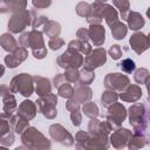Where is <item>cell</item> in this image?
I'll return each instance as SVG.
<instances>
[{"instance_id": "277c9868", "label": "cell", "mask_w": 150, "mask_h": 150, "mask_svg": "<svg viewBox=\"0 0 150 150\" xmlns=\"http://www.w3.org/2000/svg\"><path fill=\"white\" fill-rule=\"evenodd\" d=\"M56 102H57L56 96L49 93V94L40 97V100L38 101V109L47 118H54L57 112L55 109Z\"/></svg>"}, {"instance_id": "d6a6232c", "label": "cell", "mask_w": 150, "mask_h": 150, "mask_svg": "<svg viewBox=\"0 0 150 150\" xmlns=\"http://www.w3.org/2000/svg\"><path fill=\"white\" fill-rule=\"evenodd\" d=\"M63 76L69 82H75L79 79V73L76 71V68H67V70H66Z\"/></svg>"}, {"instance_id": "60d3db41", "label": "cell", "mask_w": 150, "mask_h": 150, "mask_svg": "<svg viewBox=\"0 0 150 150\" xmlns=\"http://www.w3.org/2000/svg\"><path fill=\"white\" fill-rule=\"evenodd\" d=\"M107 0H96V2H98V4H101V2H105Z\"/></svg>"}, {"instance_id": "8fae6325", "label": "cell", "mask_w": 150, "mask_h": 150, "mask_svg": "<svg viewBox=\"0 0 150 150\" xmlns=\"http://www.w3.org/2000/svg\"><path fill=\"white\" fill-rule=\"evenodd\" d=\"M142 96V89L136 84H129L122 93L120 94V97L123 101L127 102H136Z\"/></svg>"}, {"instance_id": "cb8c5ba5", "label": "cell", "mask_w": 150, "mask_h": 150, "mask_svg": "<svg viewBox=\"0 0 150 150\" xmlns=\"http://www.w3.org/2000/svg\"><path fill=\"white\" fill-rule=\"evenodd\" d=\"M43 32L49 36V38H55L56 35L60 34V25L55 21H47L45 25H43Z\"/></svg>"}, {"instance_id": "74e56055", "label": "cell", "mask_w": 150, "mask_h": 150, "mask_svg": "<svg viewBox=\"0 0 150 150\" xmlns=\"http://www.w3.org/2000/svg\"><path fill=\"white\" fill-rule=\"evenodd\" d=\"M47 21H48V18H46V16H39V18H35V21L33 22V27L36 28V27H39L40 25H45Z\"/></svg>"}, {"instance_id": "e0dca14e", "label": "cell", "mask_w": 150, "mask_h": 150, "mask_svg": "<svg viewBox=\"0 0 150 150\" xmlns=\"http://www.w3.org/2000/svg\"><path fill=\"white\" fill-rule=\"evenodd\" d=\"M110 27H111V34H112L114 39H116V40H122V39L127 35V32H128L127 26H125L124 23L120 22L118 20L115 21Z\"/></svg>"}, {"instance_id": "4dcf8cb0", "label": "cell", "mask_w": 150, "mask_h": 150, "mask_svg": "<svg viewBox=\"0 0 150 150\" xmlns=\"http://www.w3.org/2000/svg\"><path fill=\"white\" fill-rule=\"evenodd\" d=\"M59 95L62 97H67L70 98L74 96V89L71 86H69L68 83H63V86H59Z\"/></svg>"}, {"instance_id": "9a60e30c", "label": "cell", "mask_w": 150, "mask_h": 150, "mask_svg": "<svg viewBox=\"0 0 150 150\" xmlns=\"http://www.w3.org/2000/svg\"><path fill=\"white\" fill-rule=\"evenodd\" d=\"M50 136H52L54 139H56V141H59V142H62V143H63V141L66 139V137L73 138V137L68 134V131H67L66 129H63L60 124H54V125L50 127ZM66 141H68V139H66Z\"/></svg>"}, {"instance_id": "d590c367", "label": "cell", "mask_w": 150, "mask_h": 150, "mask_svg": "<svg viewBox=\"0 0 150 150\" xmlns=\"http://www.w3.org/2000/svg\"><path fill=\"white\" fill-rule=\"evenodd\" d=\"M52 4V0H33V6L36 8H46Z\"/></svg>"}, {"instance_id": "f546056e", "label": "cell", "mask_w": 150, "mask_h": 150, "mask_svg": "<svg viewBox=\"0 0 150 150\" xmlns=\"http://www.w3.org/2000/svg\"><path fill=\"white\" fill-rule=\"evenodd\" d=\"M118 66H120L121 69H122L124 73H127V74H131V73L136 69V64H135V62H134L131 59H124Z\"/></svg>"}, {"instance_id": "ffe728a7", "label": "cell", "mask_w": 150, "mask_h": 150, "mask_svg": "<svg viewBox=\"0 0 150 150\" xmlns=\"http://www.w3.org/2000/svg\"><path fill=\"white\" fill-rule=\"evenodd\" d=\"M74 95H75V98L77 102H83V101L86 102L87 100H89L91 97V90L87 86L81 84L76 88V91H74Z\"/></svg>"}, {"instance_id": "52a82bcc", "label": "cell", "mask_w": 150, "mask_h": 150, "mask_svg": "<svg viewBox=\"0 0 150 150\" xmlns=\"http://www.w3.org/2000/svg\"><path fill=\"white\" fill-rule=\"evenodd\" d=\"M127 116V112H125V108L121 104V103H112V105L109 108V111H108V124L110 125V128H116V127H120L121 123L124 121Z\"/></svg>"}, {"instance_id": "ac0fdd59", "label": "cell", "mask_w": 150, "mask_h": 150, "mask_svg": "<svg viewBox=\"0 0 150 150\" xmlns=\"http://www.w3.org/2000/svg\"><path fill=\"white\" fill-rule=\"evenodd\" d=\"M35 81H36V93L40 95V96H45L47 94L50 93V83L47 79L45 77H35Z\"/></svg>"}, {"instance_id": "9c48e42d", "label": "cell", "mask_w": 150, "mask_h": 150, "mask_svg": "<svg viewBox=\"0 0 150 150\" xmlns=\"http://www.w3.org/2000/svg\"><path fill=\"white\" fill-rule=\"evenodd\" d=\"M130 46L137 54H142L149 48V39L143 33H135L130 38Z\"/></svg>"}, {"instance_id": "4316f807", "label": "cell", "mask_w": 150, "mask_h": 150, "mask_svg": "<svg viewBox=\"0 0 150 150\" xmlns=\"http://www.w3.org/2000/svg\"><path fill=\"white\" fill-rule=\"evenodd\" d=\"M112 1H114V5L118 8V11L122 15V19H125L129 13V8H130L129 1L128 0H112Z\"/></svg>"}, {"instance_id": "8d00e7d4", "label": "cell", "mask_w": 150, "mask_h": 150, "mask_svg": "<svg viewBox=\"0 0 150 150\" xmlns=\"http://www.w3.org/2000/svg\"><path fill=\"white\" fill-rule=\"evenodd\" d=\"M70 118H71V121H73V124H74V125H80V124H81V120H82V118H81V115H80V112H79V110H77V109L71 111Z\"/></svg>"}, {"instance_id": "484cf974", "label": "cell", "mask_w": 150, "mask_h": 150, "mask_svg": "<svg viewBox=\"0 0 150 150\" xmlns=\"http://www.w3.org/2000/svg\"><path fill=\"white\" fill-rule=\"evenodd\" d=\"M134 79L138 84H148V82H149V70L145 69V68L137 69L135 71Z\"/></svg>"}, {"instance_id": "7402d4cb", "label": "cell", "mask_w": 150, "mask_h": 150, "mask_svg": "<svg viewBox=\"0 0 150 150\" xmlns=\"http://www.w3.org/2000/svg\"><path fill=\"white\" fill-rule=\"evenodd\" d=\"M15 107H16V101H15L14 96L11 95L9 93L5 94V96H4V111H5V115L11 116L13 110L15 109Z\"/></svg>"}, {"instance_id": "836d02e7", "label": "cell", "mask_w": 150, "mask_h": 150, "mask_svg": "<svg viewBox=\"0 0 150 150\" xmlns=\"http://www.w3.org/2000/svg\"><path fill=\"white\" fill-rule=\"evenodd\" d=\"M109 54L114 60H118L122 56V48L118 45H114L109 49Z\"/></svg>"}, {"instance_id": "603a6c76", "label": "cell", "mask_w": 150, "mask_h": 150, "mask_svg": "<svg viewBox=\"0 0 150 150\" xmlns=\"http://www.w3.org/2000/svg\"><path fill=\"white\" fill-rule=\"evenodd\" d=\"M69 48H73V49H75V50H79V52H81V53L84 54V55H88V54L91 52L90 45H88L87 41H83V40L71 41V42L69 43Z\"/></svg>"}, {"instance_id": "30bf717a", "label": "cell", "mask_w": 150, "mask_h": 150, "mask_svg": "<svg viewBox=\"0 0 150 150\" xmlns=\"http://www.w3.org/2000/svg\"><path fill=\"white\" fill-rule=\"evenodd\" d=\"M132 136V132L128 129H120L117 131H115L110 139H111V143L115 148H122V146H125V144L129 142V139L131 138Z\"/></svg>"}, {"instance_id": "e575fe53", "label": "cell", "mask_w": 150, "mask_h": 150, "mask_svg": "<svg viewBox=\"0 0 150 150\" xmlns=\"http://www.w3.org/2000/svg\"><path fill=\"white\" fill-rule=\"evenodd\" d=\"M63 40L62 39H60V38H53V39H50L49 40V47L53 49V50H56V49H60L62 46H63Z\"/></svg>"}, {"instance_id": "5b68a950", "label": "cell", "mask_w": 150, "mask_h": 150, "mask_svg": "<svg viewBox=\"0 0 150 150\" xmlns=\"http://www.w3.org/2000/svg\"><path fill=\"white\" fill-rule=\"evenodd\" d=\"M57 63L60 64V67L62 68H77L83 63V57L76 53L75 49L73 48H68L67 52H64L59 59H57Z\"/></svg>"}, {"instance_id": "4fadbf2b", "label": "cell", "mask_w": 150, "mask_h": 150, "mask_svg": "<svg viewBox=\"0 0 150 150\" xmlns=\"http://www.w3.org/2000/svg\"><path fill=\"white\" fill-rule=\"evenodd\" d=\"M35 111H36L35 104L32 101H23L19 107L18 115L26 120H30L35 116Z\"/></svg>"}, {"instance_id": "6da1fadb", "label": "cell", "mask_w": 150, "mask_h": 150, "mask_svg": "<svg viewBox=\"0 0 150 150\" xmlns=\"http://www.w3.org/2000/svg\"><path fill=\"white\" fill-rule=\"evenodd\" d=\"M129 121L134 125L136 134L146 135L148 109L142 103H135L129 108Z\"/></svg>"}, {"instance_id": "f1b7e54d", "label": "cell", "mask_w": 150, "mask_h": 150, "mask_svg": "<svg viewBox=\"0 0 150 150\" xmlns=\"http://www.w3.org/2000/svg\"><path fill=\"white\" fill-rule=\"evenodd\" d=\"M83 112L90 117V118H95L97 115H98V109H97V105L93 102H89V103H86L83 105Z\"/></svg>"}, {"instance_id": "3957f363", "label": "cell", "mask_w": 150, "mask_h": 150, "mask_svg": "<svg viewBox=\"0 0 150 150\" xmlns=\"http://www.w3.org/2000/svg\"><path fill=\"white\" fill-rule=\"evenodd\" d=\"M12 91H19L23 96H30L33 93V82L32 77L28 74H20L12 80L11 83Z\"/></svg>"}, {"instance_id": "1f68e13d", "label": "cell", "mask_w": 150, "mask_h": 150, "mask_svg": "<svg viewBox=\"0 0 150 150\" xmlns=\"http://www.w3.org/2000/svg\"><path fill=\"white\" fill-rule=\"evenodd\" d=\"M7 115H0V139L4 138L6 135H8V131H9V124L7 122V120H5ZM8 117V116H7Z\"/></svg>"}, {"instance_id": "7a4b0ae2", "label": "cell", "mask_w": 150, "mask_h": 150, "mask_svg": "<svg viewBox=\"0 0 150 150\" xmlns=\"http://www.w3.org/2000/svg\"><path fill=\"white\" fill-rule=\"evenodd\" d=\"M34 12H28V11H19L16 14H14L9 22H8V29L12 33H19L22 32L28 25L32 23V21L34 20L33 18H30V15H33Z\"/></svg>"}, {"instance_id": "d6986e66", "label": "cell", "mask_w": 150, "mask_h": 150, "mask_svg": "<svg viewBox=\"0 0 150 150\" xmlns=\"http://www.w3.org/2000/svg\"><path fill=\"white\" fill-rule=\"evenodd\" d=\"M0 45L7 52H13L16 48V41H15V39L11 34H8V33H5V34L1 35V38H0Z\"/></svg>"}, {"instance_id": "7c38bea8", "label": "cell", "mask_w": 150, "mask_h": 150, "mask_svg": "<svg viewBox=\"0 0 150 150\" xmlns=\"http://www.w3.org/2000/svg\"><path fill=\"white\" fill-rule=\"evenodd\" d=\"M88 35L91 39V41L94 42L95 46L100 47L101 45H103L104 42V38H105V30L101 25H91L90 29L88 30Z\"/></svg>"}, {"instance_id": "ab89813d", "label": "cell", "mask_w": 150, "mask_h": 150, "mask_svg": "<svg viewBox=\"0 0 150 150\" xmlns=\"http://www.w3.org/2000/svg\"><path fill=\"white\" fill-rule=\"evenodd\" d=\"M4 73H5V68H4V66L0 64V77L4 75Z\"/></svg>"}, {"instance_id": "8992f818", "label": "cell", "mask_w": 150, "mask_h": 150, "mask_svg": "<svg viewBox=\"0 0 150 150\" xmlns=\"http://www.w3.org/2000/svg\"><path fill=\"white\" fill-rule=\"evenodd\" d=\"M104 84H105L107 89L122 91L129 86V79H128V76H125L121 73L108 74L104 80Z\"/></svg>"}, {"instance_id": "44dd1931", "label": "cell", "mask_w": 150, "mask_h": 150, "mask_svg": "<svg viewBox=\"0 0 150 150\" xmlns=\"http://www.w3.org/2000/svg\"><path fill=\"white\" fill-rule=\"evenodd\" d=\"M28 120L21 117V116H14L12 117V121H11V125L13 127L14 131L18 132V134H22L25 131V129L28 127V123H27Z\"/></svg>"}, {"instance_id": "d4e9b609", "label": "cell", "mask_w": 150, "mask_h": 150, "mask_svg": "<svg viewBox=\"0 0 150 150\" xmlns=\"http://www.w3.org/2000/svg\"><path fill=\"white\" fill-rule=\"evenodd\" d=\"M117 98H118V95L114 91V90H107V91H104L103 94H102V97H101V101H102V104L104 105V107H109L110 104H112V103H115L116 101H117Z\"/></svg>"}, {"instance_id": "5bb4252c", "label": "cell", "mask_w": 150, "mask_h": 150, "mask_svg": "<svg viewBox=\"0 0 150 150\" xmlns=\"http://www.w3.org/2000/svg\"><path fill=\"white\" fill-rule=\"evenodd\" d=\"M125 19L128 21V25H129L130 29H132V30L141 29L145 23L143 16L137 12H129Z\"/></svg>"}, {"instance_id": "83f0119b", "label": "cell", "mask_w": 150, "mask_h": 150, "mask_svg": "<svg viewBox=\"0 0 150 150\" xmlns=\"http://www.w3.org/2000/svg\"><path fill=\"white\" fill-rule=\"evenodd\" d=\"M79 77H80L82 84H90L91 81H93L94 77H95V74L93 73V70L84 68V69L79 74Z\"/></svg>"}, {"instance_id": "ba28073f", "label": "cell", "mask_w": 150, "mask_h": 150, "mask_svg": "<svg viewBox=\"0 0 150 150\" xmlns=\"http://www.w3.org/2000/svg\"><path fill=\"white\" fill-rule=\"evenodd\" d=\"M105 50L103 48H97L94 52H90L89 55L84 59V68L93 70L94 68H97L105 63L107 61V55Z\"/></svg>"}, {"instance_id": "f35d334b", "label": "cell", "mask_w": 150, "mask_h": 150, "mask_svg": "<svg viewBox=\"0 0 150 150\" xmlns=\"http://www.w3.org/2000/svg\"><path fill=\"white\" fill-rule=\"evenodd\" d=\"M77 38H80V40L87 41V39L89 38V35H88V30L84 29V28L79 29V30H77Z\"/></svg>"}, {"instance_id": "2e32d148", "label": "cell", "mask_w": 150, "mask_h": 150, "mask_svg": "<svg viewBox=\"0 0 150 150\" xmlns=\"http://www.w3.org/2000/svg\"><path fill=\"white\" fill-rule=\"evenodd\" d=\"M101 14H102V18L105 19V22H107L109 26H111V25H112L115 21H117V19H118L117 12L112 8V6H109V5L102 6Z\"/></svg>"}]
</instances>
